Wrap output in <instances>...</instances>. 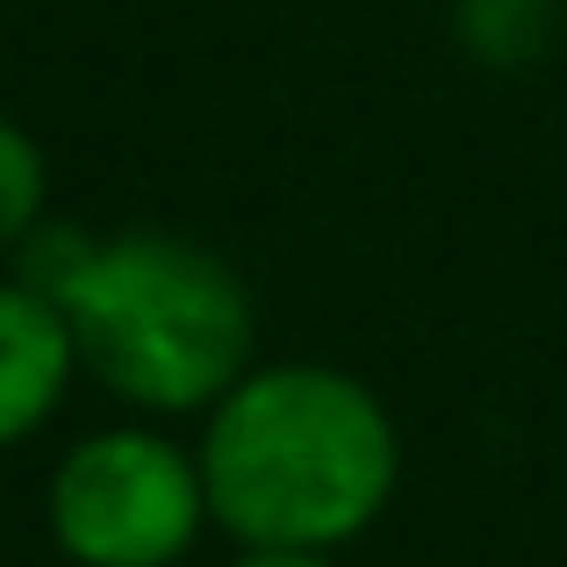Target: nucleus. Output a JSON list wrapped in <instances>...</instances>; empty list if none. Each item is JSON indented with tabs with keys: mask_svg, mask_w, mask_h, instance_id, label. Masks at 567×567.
<instances>
[{
	"mask_svg": "<svg viewBox=\"0 0 567 567\" xmlns=\"http://www.w3.org/2000/svg\"><path fill=\"white\" fill-rule=\"evenodd\" d=\"M14 274L72 323L80 374L137 416H208L259 346L251 288L216 245L181 230H80L43 216Z\"/></svg>",
	"mask_w": 567,
	"mask_h": 567,
	"instance_id": "1",
	"label": "nucleus"
},
{
	"mask_svg": "<svg viewBox=\"0 0 567 567\" xmlns=\"http://www.w3.org/2000/svg\"><path fill=\"white\" fill-rule=\"evenodd\" d=\"M208 525L230 546L346 554L402 488V431L381 388L331 360H251L202 416Z\"/></svg>",
	"mask_w": 567,
	"mask_h": 567,
	"instance_id": "2",
	"label": "nucleus"
},
{
	"mask_svg": "<svg viewBox=\"0 0 567 567\" xmlns=\"http://www.w3.org/2000/svg\"><path fill=\"white\" fill-rule=\"evenodd\" d=\"M43 525L72 567H181L216 532L202 460L158 424H109L65 445L43 482Z\"/></svg>",
	"mask_w": 567,
	"mask_h": 567,
	"instance_id": "3",
	"label": "nucleus"
},
{
	"mask_svg": "<svg viewBox=\"0 0 567 567\" xmlns=\"http://www.w3.org/2000/svg\"><path fill=\"white\" fill-rule=\"evenodd\" d=\"M80 381V346H72L65 309L22 274L0 280V453L29 445Z\"/></svg>",
	"mask_w": 567,
	"mask_h": 567,
	"instance_id": "4",
	"label": "nucleus"
},
{
	"mask_svg": "<svg viewBox=\"0 0 567 567\" xmlns=\"http://www.w3.org/2000/svg\"><path fill=\"white\" fill-rule=\"evenodd\" d=\"M567 0H453V43L482 72H532L554 58Z\"/></svg>",
	"mask_w": 567,
	"mask_h": 567,
	"instance_id": "5",
	"label": "nucleus"
},
{
	"mask_svg": "<svg viewBox=\"0 0 567 567\" xmlns=\"http://www.w3.org/2000/svg\"><path fill=\"white\" fill-rule=\"evenodd\" d=\"M43 216H51V158L22 123L0 115V259H14Z\"/></svg>",
	"mask_w": 567,
	"mask_h": 567,
	"instance_id": "6",
	"label": "nucleus"
},
{
	"mask_svg": "<svg viewBox=\"0 0 567 567\" xmlns=\"http://www.w3.org/2000/svg\"><path fill=\"white\" fill-rule=\"evenodd\" d=\"M230 567H338V554H309V546H237Z\"/></svg>",
	"mask_w": 567,
	"mask_h": 567,
	"instance_id": "7",
	"label": "nucleus"
}]
</instances>
